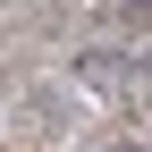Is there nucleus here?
<instances>
[{"instance_id":"f257e3e1","label":"nucleus","mask_w":152,"mask_h":152,"mask_svg":"<svg viewBox=\"0 0 152 152\" xmlns=\"http://www.w3.org/2000/svg\"><path fill=\"white\" fill-rule=\"evenodd\" d=\"M127 152H135V144H127Z\"/></svg>"}]
</instances>
